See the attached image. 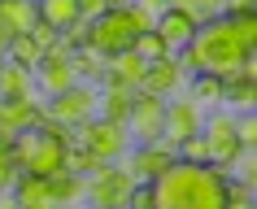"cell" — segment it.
Masks as SVG:
<instances>
[{
	"label": "cell",
	"instance_id": "cell-1",
	"mask_svg": "<svg viewBox=\"0 0 257 209\" xmlns=\"http://www.w3.org/2000/svg\"><path fill=\"white\" fill-rule=\"evenodd\" d=\"M153 209H222V187L227 170L214 161H170V166L149 183Z\"/></svg>",
	"mask_w": 257,
	"mask_h": 209
},
{
	"label": "cell",
	"instance_id": "cell-2",
	"mask_svg": "<svg viewBox=\"0 0 257 209\" xmlns=\"http://www.w3.org/2000/svg\"><path fill=\"white\" fill-rule=\"evenodd\" d=\"M192 48H196V57H201V70H209V74H218V79H227V74H235V70L253 66L257 40H244L227 18H214V22H201Z\"/></svg>",
	"mask_w": 257,
	"mask_h": 209
},
{
	"label": "cell",
	"instance_id": "cell-3",
	"mask_svg": "<svg viewBox=\"0 0 257 209\" xmlns=\"http://www.w3.org/2000/svg\"><path fill=\"white\" fill-rule=\"evenodd\" d=\"M70 144H87L100 161H122L126 148H131V135H126V122H113V118L92 113V118L74 122V139Z\"/></svg>",
	"mask_w": 257,
	"mask_h": 209
},
{
	"label": "cell",
	"instance_id": "cell-4",
	"mask_svg": "<svg viewBox=\"0 0 257 209\" xmlns=\"http://www.w3.org/2000/svg\"><path fill=\"white\" fill-rule=\"evenodd\" d=\"M136 187V174L126 166H118V161H100V166L87 174V192L92 196V205L100 209H126V192Z\"/></svg>",
	"mask_w": 257,
	"mask_h": 209
},
{
	"label": "cell",
	"instance_id": "cell-5",
	"mask_svg": "<svg viewBox=\"0 0 257 209\" xmlns=\"http://www.w3.org/2000/svg\"><path fill=\"white\" fill-rule=\"evenodd\" d=\"M201 135H205V144H209V161H214L218 170H231L235 161H240V153H244V139H240V131H235V118L231 113H209V118H201Z\"/></svg>",
	"mask_w": 257,
	"mask_h": 209
},
{
	"label": "cell",
	"instance_id": "cell-6",
	"mask_svg": "<svg viewBox=\"0 0 257 209\" xmlns=\"http://www.w3.org/2000/svg\"><path fill=\"white\" fill-rule=\"evenodd\" d=\"M166 126V96H153V92H140L131 96V113H126V135L131 144H157Z\"/></svg>",
	"mask_w": 257,
	"mask_h": 209
},
{
	"label": "cell",
	"instance_id": "cell-7",
	"mask_svg": "<svg viewBox=\"0 0 257 209\" xmlns=\"http://www.w3.org/2000/svg\"><path fill=\"white\" fill-rule=\"evenodd\" d=\"M96 100H100V92H96L92 83H74V87H66V92H57V96H48V105L44 109L53 113L57 122H66V126H74V122H83V118H92L96 113Z\"/></svg>",
	"mask_w": 257,
	"mask_h": 209
},
{
	"label": "cell",
	"instance_id": "cell-8",
	"mask_svg": "<svg viewBox=\"0 0 257 209\" xmlns=\"http://www.w3.org/2000/svg\"><path fill=\"white\" fill-rule=\"evenodd\" d=\"M40 113H44V105L35 92H27V96H0V139L14 144L18 131L40 122Z\"/></svg>",
	"mask_w": 257,
	"mask_h": 209
},
{
	"label": "cell",
	"instance_id": "cell-9",
	"mask_svg": "<svg viewBox=\"0 0 257 209\" xmlns=\"http://www.w3.org/2000/svg\"><path fill=\"white\" fill-rule=\"evenodd\" d=\"M201 105H196V100L192 96H166V126H162V139L166 144H170V148H175L179 139H188L192 131H201Z\"/></svg>",
	"mask_w": 257,
	"mask_h": 209
},
{
	"label": "cell",
	"instance_id": "cell-10",
	"mask_svg": "<svg viewBox=\"0 0 257 209\" xmlns=\"http://www.w3.org/2000/svg\"><path fill=\"white\" fill-rule=\"evenodd\" d=\"M183 66H179V57L175 53H162V57H153L149 70H144V83H140V92H153V96H175L179 87H183Z\"/></svg>",
	"mask_w": 257,
	"mask_h": 209
},
{
	"label": "cell",
	"instance_id": "cell-11",
	"mask_svg": "<svg viewBox=\"0 0 257 209\" xmlns=\"http://www.w3.org/2000/svg\"><path fill=\"white\" fill-rule=\"evenodd\" d=\"M170 161H175V148H170L166 139H157V144H131L126 170H131V174H136L140 183H153L166 166H170Z\"/></svg>",
	"mask_w": 257,
	"mask_h": 209
},
{
	"label": "cell",
	"instance_id": "cell-12",
	"mask_svg": "<svg viewBox=\"0 0 257 209\" xmlns=\"http://www.w3.org/2000/svg\"><path fill=\"white\" fill-rule=\"evenodd\" d=\"M153 27H157V35L166 40V48H170V53H179L183 44H192V40H196L201 22H196V18H192L188 9H179V5H166L162 14H157V22H153Z\"/></svg>",
	"mask_w": 257,
	"mask_h": 209
},
{
	"label": "cell",
	"instance_id": "cell-13",
	"mask_svg": "<svg viewBox=\"0 0 257 209\" xmlns=\"http://www.w3.org/2000/svg\"><path fill=\"white\" fill-rule=\"evenodd\" d=\"M144 70H149V61H144V57L131 53V48H122V53L105 57V74H100V87H105V83L140 87V83H144Z\"/></svg>",
	"mask_w": 257,
	"mask_h": 209
},
{
	"label": "cell",
	"instance_id": "cell-14",
	"mask_svg": "<svg viewBox=\"0 0 257 209\" xmlns=\"http://www.w3.org/2000/svg\"><path fill=\"white\" fill-rule=\"evenodd\" d=\"M79 83V70L74 61H53V57H40V66H35V87H40V96H57V92H66V87Z\"/></svg>",
	"mask_w": 257,
	"mask_h": 209
},
{
	"label": "cell",
	"instance_id": "cell-15",
	"mask_svg": "<svg viewBox=\"0 0 257 209\" xmlns=\"http://www.w3.org/2000/svg\"><path fill=\"white\" fill-rule=\"evenodd\" d=\"M66 139H57V135H44L40 131V144L31 148V157L22 161V170H31V174H53V170L66 166Z\"/></svg>",
	"mask_w": 257,
	"mask_h": 209
},
{
	"label": "cell",
	"instance_id": "cell-16",
	"mask_svg": "<svg viewBox=\"0 0 257 209\" xmlns=\"http://www.w3.org/2000/svg\"><path fill=\"white\" fill-rule=\"evenodd\" d=\"M9 192L18 196V205L27 209H48L53 205V192H48V174H31V170H18V179Z\"/></svg>",
	"mask_w": 257,
	"mask_h": 209
},
{
	"label": "cell",
	"instance_id": "cell-17",
	"mask_svg": "<svg viewBox=\"0 0 257 209\" xmlns=\"http://www.w3.org/2000/svg\"><path fill=\"white\" fill-rule=\"evenodd\" d=\"M131 96H136V87L105 83L100 100H96V113H100V118H113V122H126V113H131Z\"/></svg>",
	"mask_w": 257,
	"mask_h": 209
},
{
	"label": "cell",
	"instance_id": "cell-18",
	"mask_svg": "<svg viewBox=\"0 0 257 209\" xmlns=\"http://www.w3.org/2000/svg\"><path fill=\"white\" fill-rule=\"evenodd\" d=\"M253 96H257L253 66H244V70H235V74L222 79V105H253Z\"/></svg>",
	"mask_w": 257,
	"mask_h": 209
},
{
	"label": "cell",
	"instance_id": "cell-19",
	"mask_svg": "<svg viewBox=\"0 0 257 209\" xmlns=\"http://www.w3.org/2000/svg\"><path fill=\"white\" fill-rule=\"evenodd\" d=\"M27 92H35V70L5 57L0 61V96H27Z\"/></svg>",
	"mask_w": 257,
	"mask_h": 209
},
{
	"label": "cell",
	"instance_id": "cell-20",
	"mask_svg": "<svg viewBox=\"0 0 257 209\" xmlns=\"http://www.w3.org/2000/svg\"><path fill=\"white\" fill-rule=\"evenodd\" d=\"M48 192H53V205H70V200H79V196L87 192V179L61 166V170L48 174Z\"/></svg>",
	"mask_w": 257,
	"mask_h": 209
},
{
	"label": "cell",
	"instance_id": "cell-21",
	"mask_svg": "<svg viewBox=\"0 0 257 209\" xmlns=\"http://www.w3.org/2000/svg\"><path fill=\"white\" fill-rule=\"evenodd\" d=\"M0 22L14 35H22L40 22V9H35V0H0Z\"/></svg>",
	"mask_w": 257,
	"mask_h": 209
},
{
	"label": "cell",
	"instance_id": "cell-22",
	"mask_svg": "<svg viewBox=\"0 0 257 209\" xmlns=\"http://www.w3.org/2000/svg\"><path fill=\"white\" fill-rule=\"evenodd\" d=\"M35 9H40V22L57 27V35L79 22V0H35Z\"/></svg>",
	"mask_w": 257,
	"mask_h": 209
},
{
	"label": "cell",
	"instance_id": "cell-23",
	"mask_svg": "<svg viewBox=\"0 0 257 209\" xmlns=\"http://www.w3.org/2000/svg\"><path fill=\"white\" fill-rule=\"evenodd\" d=\"M5 57H9V61H18V66H27V70H35V66H40V57H44V48L31 40L27 31H22V35H14V40H9Z\"/></svg>",
	"mask_w": 257,
	"mask_h": 209
},
{
	"label": "cell",
	"instance_id": "cell-24",
	"mask_svg": "<svg viewBox=\"0 0 257 209\" xmlns=\"http://www.w3.org/2000/svg\"><path fill=\"white\" fill-rule=\"evenodd\" d=\"M192 100L196 105H222V79L201 70V74H192Z\"/></svg>",
	"mask_w": 257,
	"mask_h": 209
},
{
	"label": "cell",
	"instance_id": "cell-25",
	"mask_svg": "<svg viewBox=\"0 0 257 209\" xmlns=\"http://www.w3.org/2000/svg\"><path fill=\"white\" fill-rule=\"evenodd\" d=\"M74 70H79V79L100 83V74H105V57L96 53L92 44H87V48H74Z\"/></svg>",
	"mask_w": 257,
	"mask_h": 209
},
{
	"label": "cell",
	"instance_id": "cell-26",
	"mask_svg": "<svg viewBox=\"0 0 257 209\" xmlns=\"http://www.w3.org/2000/svg\"><path fill=\"white\" fill-rule=\"evenodd\" d=\"M131 53H140L144 61H153V57L170 53V48H166V40L157 35V27H149V31H136V35H131Z\"/></svg>",
	"mask_w": 257,
	"mask_h": 209
},
{
	"label": "cell",
	"instance_id": "cell-27",
	"mask_svg": "<svg viewBox=\"0 0 257 209\" xmlns=\"http://www.w3.org/2000/svg\"><path fill=\"white\" fill-rule=\"evenodd\" d=\"M96 166H100V157H96L87 144H70V148H66V170H74V174H83V179H87Z\"/></svg>",
	"mask_w": 257,
	"mask_h": 209
},
{
	"label": "cell",
	"instance_id": "cell-28",
	"mask_svg": "<svg viewBox=\"0 0 257 209\" xmlns=\"http://www.w3.org/2000/svg\"><path fill=\"white\" fill-rule=\"evenodd\" d=\"M170 5L188 9L196 22H214V18H222V9H227V0H170Z\"/></svg>",
	"mask_w": 257,
	"mask_h": 209
},
{
	"label": "cell",
	"instance_id": "cell-29",
	"mask_svg": "<svg viewBox=\"0 0 257 209\" xmlns=\"http://www.w3.org/2000/svg\"><path fill=\"white\" fill-rule=\"evenodd\" d=\"M175 157H179V161H209V144H205V135H201V131H192L188 139H179Z\"/></svg>",
	"mask_w": 257,
	"mask_h": 209
},
{
	"label": "cell",
	"instance_id": "cell-30",
	"mask_svg": "<svg viewBox=\"0 0 257 209\" xmlns=\"http://www.w3.org/2000/svg\"><path fill=\"white\" fill-rule=\"evenodd\" d=\"M18 179V161H14V148L9 144H0V192H9Z\"/></svg>",
	"mask_w": 257,
	"mask_h": 209
},
{
	"label": "cell",
	"instance_id": "cell-31",
	"mask_svg": "<svg viewBox=\"0 0 257 209\" xmlns=\"http://www.w3.org/2000/svg\"><path fill=\"white\" fill-rule=\"evenodd\" d=\"M126 209H153V187H149V183L136 179V187L126 192Z\"/></svg>",
	"mask_w": 257,
	"mask_h": 209
},
{
	"label": "cell",
	"instance_id": "cell-32",
	"mask_svg": "<svg viewBox=\"0 0 257 209\" xmlns=\"http://www.w3.org/2000/svg\"><path fill=\"white\" fill-rule=\"evenodd\" d=\"M31 40L40 44V48H48V44H57V27H48V22H35V27L27 31Z\"/></svg>",
	"mask_w": 257,
	"mask_h": 209
},
{
	"label": "cell",
	"instance_id": "cell-33",
	"mask_svg": "<svg viewBox=\"0 0 257 209\" xmlns=\"http://www.w3.org/2000/svg\"><path fill=\"white\" fill-rule=\"evenodd\" d=\"M235 131H240L244 148H253V139H257V122H253V113H244V118H235Z\"/></svg>",
	"mask_w": 257,
	"mask_h": 209
},
{
	"label": "cell",
	"instance_id": "cell-34",
	"mask_svg": "<svg viewBox=\"0 0 257 209\" xmlns=\"http://www.w3.org/2000/svg\"><path fill=\"white\" fill-rule=\"evenodd\" d=\"M105 9H109V0H79V18H87V22H96Z\"/></svg>",
	"mask_w": 257,
	"mask_h": 209
},
{
	"label": "cell",
	"instance_id": "cell-35",
	"mask_svg": "<svg viewBox=\"0 0 257 209\" xmlns=\"http://www.w3.org/2000/svg\"><path fill=\"white\" fill-rule=\"evenodd\" d=\"M136 5H140V9H149V14L157 18V14H162V9H166V5H170V0H136Z\"/></svg>",
	"mask_w": 257,
	"mask_h": 209
},
{
	"label": "cell",
	"instance_id": "cell-36",
	"mask_svg": "<svg viewBox=\"0 0 257 209\" xmlns=\"http://www.w3.org/2000/svg\"><path fill=\"white\" fill-rule=\"evenodd\" d=\"M9 40H14V31H9L5 22H0V57H5V48H9Z\"/></svg>",
	"mask_w": 257,
	"mask_h": 209
},
{
	"label": "cell",
	"instance_id": "cell-37",
	"mask_svg": "<svg viewBox=\"0 0 257 209\" xmlns=\"http://www.w3.org/2000/svg\"><path fill=\"white\" fill-rule=\"evenodd\" d=\"M109 5H122V0H109Z\"/></svg>",
	"mask_w": 257,
	"mask_h": 209
},
{
	"label": "cell",
	"instance_id": "cell-38",
	"mask_svg": "<svg viewBox=\"0 0 257 209\" xmlns=\"http://www.w3.org/2000/svg\"><path fill=\"white\" fill-rule=\"evenodd\" d=\"M0 61H5V57H0Z\"/></svg>",
	"mask_w": 257,
	"mask_h": 209
}]
</instances>
